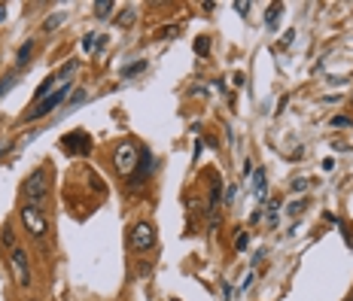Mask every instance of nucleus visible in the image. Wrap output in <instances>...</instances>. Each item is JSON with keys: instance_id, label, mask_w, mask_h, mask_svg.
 <instances>
[{"instance_id": "9b49d317", "label": "nucleus", "mask_w": 353, "mask_h": 301, "mask_svg": "<svg viewBox=\"0 0 353 301\" xmlns=\"http://www.w3.org/2000/svg\"><path fill=\"white\" fill-rule=\"evenodd\" d=\"M195 52L198 55H208L210 52V40H208V37H198V40H195Z\"/></svg>"}, {"instance_id": "7ed1b4c3", "label": "nucleus", "mask_w": 353, "mask_h": 301, "mask_svg": "<svg viewBox=\"0 0 353 301\" xmlns=\"http://www.w3.org/2000/svg\"><path fill=\"white\" fill-rule=\"evenodd\" d=\"M113 165H116V171H119L122 177H131V174L137 171V165H141V152H137L131 143H122L119 149H116V156H113Z\"/></svg>"}, {"instance_id": "1a4fd4ad", "label": "nucleus", "mask_w": 353, "mask_h": 301, "mask_svg": "<svg viewBox=\"0 0 353 301\" xmlns=\"http://www.w3.org/2000/svg\"><path fill=\"white\" fill-rule=\"evenodd\" d=\"M110 12H113V0H98L94 3V16L98 19H110Z\"/></svg>"}, {"instance_id": "ddd939ff", "label": "nucleus", "mask_w": 353, "mask_h": 301, "mask_svg": "<svg viewBox=\"0 0 353 301\" xmlns=\"http://www.w3.org/2000/svg\"><path fill=\"white\" fill-rule=\"evenodd\" d=\"M61 21H64V12H58V16H49V19H46V25H43V28H46V31H52V28H58Z\"/></svg>"}, {"instance_id": "20e7f679", "label": "nucleus", "mask_w": 353, "mask_h": 301, "mask_svg": "<svg viewBox=\"0 0 353 301\" xmlns=\"http://www.w3.org/2000/svg\"><path fill=\"white\" fill-rule=\"evenodd\" d=\"M10 265H12V274H16V283L21 289H28L31 286V262H28V253L21 247H16L10 253Z\"/></svg>"}, {"instance_id": "f3484780", "label": "nucleus", "mask_w": 353, "mask_h": 301, "mask_svg": "<svg viewBox=\"0 0 353 301\" xmlns=\"http://www.w3.org/2000/svg\"><path fill=\"white\" fill-rule=\"evenodd\" d=\"M307 189V180H292V192H305Z\"/></svg>"}, {"instance_id": "39448f33", "label": "nucleus", "mask_w": 353, "mask_h": 301, "mask_svg": "<svg viewBox=\"0 0 353 301\" xmlns=\"http://www.w3.org/2000/svg\"><path fill=\"white\" fill-rule=\"evenodd\" d=\"M46 171H34L31 177H28V183H25V192H28V198H31V207H37V210H43L40 204H43V198H46Z\"/></svg>"}, {"instance_id": "a211bd4d", "label": "nucleus", "mask_w": 353, "mask_h": 301, "mask_svg": "<svg viewBox=\"0 0 353 301\" xmlns=\"http://www.w3.org/2000/svg\"><path fill=\"white\" fill-rule=\"evenodd\" d=\"M234 249H247V234H244V231H241L238 240H234Z\"/></svg>"}, {"instance_id": "4468645a", "label": "nucleus", "mask_w": 353, "mask_h": 301, "mask_svg": "<svg viewBox=\"0 0 353 301\" xmlns=\"http://www.w3.org/2000/svg\"><path fill=\"white\" fill-rule=\"evenodd\" d=\"M3 244L10 247V249H16V234H12L10 225H6V229H3Z\"/></svg>"}, {"instance_id": "f257e3e1", "label": "nucleus", "mask_w": 353, "mask_h": 301, "mask_svg": "<svg viewBox=\"0 0 353 301\" xmlns=\"http://www.w3.org/2000/svg\"><path fill=\"white\" fill-rule=\"evenodd\" d=\"M70 89H73V83H61V85H58V89H55L52 94H49V98H43L40 104H37V107L31 110V113L25 116V119H43V116H49L55 107H61V101L70 94Z\"/></svg>"}, {"instance_id": "6ab92c4d", "label": "nucleus", "mask_w": 353, "mask_h": 301, "mask_svg": "<svg viewBox=\"0 0 353 301\" xmlns=\"http://www.w3.org/2000/svg\"><path fill=\"white\" fill-rule=\"evenodd\" d=\"M332 125H335V128H344V125H350V119H347V116H335Z\"/></svg>"}, {"instance_id": "423d86ee", "label": "nucleus", "mask_w": 353, "mask_h": 301, "mask_svg": "<svg viewBox=\"0 0 353 301\" xmlns=\"http://www.w3.org/2000/svg\"><path fill=\"white\" fill-rule=\"evenodd\" d=\"M21 222H25V229L34 234V238H43V234L49 231V222H46V216H43V210H37V207H21Z\"/></svg>"}, {"instance_id": "2eb2a0df", "label": "nucleus", "mask_w": 353, "mask_h": 301, "mask_svg": "<svg viewBox=\"0 0 353 301\" xmlns=\"http://www.w3.org/2000/svg\"><path fill=\"white\" fill-rule=\"evenodd\" d=\"M143 68H146V61H137V64H131V68H125L122 76H134V73H141Z\"/></svg>"}, {"instance_id": "aec40b11", "label": "nucleus", "mask_w": 353, "mask_h": 301, "mask_svg": "<svg viewBox=\"0 0 353 301\" xmlns=\"http://www.w3.org/2000/svg\"><path fill=\"white\" fill-rule=\"evenodd\" d=\"M234 10H241V16H244V12L250 10V3H244V0H238V3H234Z\"/></svg>"}, {"instance_id": "dca6fc26", "label": "nucleus", "mask_w": 353, "mask_h": 301, "mask_svg": "<svg viewBox=\"0 0 353 301\" xmlns=\"http://www.w3.org/2000/svg\"><path fill=\"white\" fill-rule=\"evenodd\" d=\"M94 37H98V34H85V40H83V49H85V52H92V49H94Z\"/></svg>"}, {"instance_id": "b1692460", "label": "nucleus", "mask_w": 353, "mask_h": 301, "mask_svg": "<svg viewBox=\"0 0 353 301\" xmlns=\"http://www.w3.org/2000/svg\"><path fill=\"white\" fill-rule=\"evenodd\" d=\"M350 301H353V298H350Z\"/></svg>"}, {"instance_id": "5701e85b", "label": "nucleus", "mask_w": 353, "mask_h": 301, "mask_svg": "<svg viewBox=\"0 0 353 301\" xmlns=\"http://www.w3.org/2000/svg\"><path fill=\"white\" fill-rule=\"evenodd\" d=\"M171 301H180V298H171Z\"/></svg>"}, {"instance_id": "f8f14e48", "label": "nucleus", "mask_w": 353, "mask_h": 301, "mask_svg": "<svg viewBox=\"0 0 353 301\" xmlns=\"http://www.w3.org/2000/svg\"><path fill=\"white\" fill-rule=\"evenodd\" d=\"M31 52H34V40H31V43H25V46L19 49V68L28 61V55H31Z\"/></svg>"}, {"instance_id": "6e6552de", "label": "nucleus", "mask_w": 353, "mask_h": 301, "mask_svg": "<svg viewBox=\"0 0 353 301\" xmlns=\"http://www.w3.org/2000/svg\"><path fill=\"white\" fill-rule=\"evenodd\" d=\"M134 19H137V10H134V6H128V10H122V16L116 19V25L128 28V25H134Z\"/></svg>"}, {"instance_id": "4be33fe9", "label": "nucleus", "mask_w": 353, "mask_h": 301, "mask_svg": "<svg viewBox=\"0 0 353 301\" xmlns=\"http://www.w3.org/2000/svg\"><path fill=\"white\" fill-rule=\"evenodd\" d=\"M6 19V3H0V21Z\"/></svg>"}, {"instance_id": "0eeeda50", "label": "nucleus", "mask_w": 353, "mask_h": 301, "mask_svg": "<svg viewBox=\"0 0 353 301\" xmlns=\"http://www.w3.org/2000/svg\"><path fill=\"white\" fill-rule=\"evenodd\" d=\"M253 192H256V198H265V171L262 167L253 171Z\"/></svg>"}, {"instance_id": "f03ea898", "label": "nucleus", "mask_w": 353, "mask_h": 301, "mask_svg": "<svg viewBox=\"0 0 353 301\" xmlns=\"http://www.w3.org/2000/svg\"><path fill=\"white\" fill-rule=\"evenodd\" d=\"M128 240H131V249H134V253H146V249L156 247V225L137 222L134 229L128 231Z\"/></svg>"}, {"instance_id": "9d476101", "label": "nucleus", "mask_w": 353, "mask_h": 301, "mask_svg": "<svg viewBox=\"0 0 353 301\" xmlns=\"http://www.w3.org/2000/svg\"><path fill=\"white\" fill-rule=\"evenodd\" d=\"M281 12H283V6H281V3H271V6H268V16H265L268 28H274L277 21H281Z\"/></svg>"}, {"instance_id": "412c9836", "label": "nucleus", "mask_w": 353, "mask_h": 301, "mask_svg": "<svg viewBox=\"0 0 353 301\" xmlns=\"http://www.w3.org/2000/svg\"><path fill=\"white\" fill-rule=\"evenodd\" d=\"M301 207H305V204H301V201H296V204H290V213H301Z\"/></svg>"}]
</instances>
